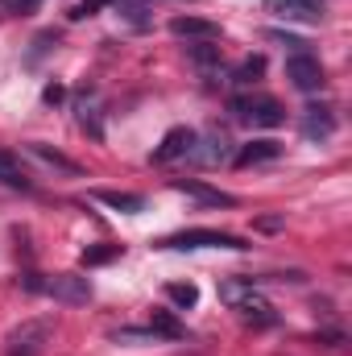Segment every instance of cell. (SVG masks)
Masks as SVG:
<instances>
[{"label": "cell", "mask_w": 352, "mask_h": 356, "mask_svg": "<svg viewBox=\"0 0 352 356\" xmlns=\"http://www.w3.org/2000/svg\"><path fill=\"white\" fill-rule=\"evenodd\" d=\"M50 336H54V319L42 315V319H25L21 327H13L4 344H8V356H38L50 344Z\"/></svg>", "instance_id": "cell-1"}, {"label": "cell", "mask_w": 352, "mask_h": 356, "mask_svg": "<svg viewBox=\"0 0 352 356\" xmlns=\"http://www.w3.org/2000/svg\"><path fill=\"white\" fill-rule=\"evenodd\" d=\"M232 112H237L241 120H249L253 129H278V124L286 120L282 104L269 99V95H245V99H232Z\"/></svg>", "instance_id": "cell-2"}, {"label": "cell", "mask_w": 352, "mask_h": 356, "mask_svg": "<svg viewBox=\"0 0 352 356\" xmlns=\"http://www.w3.org/2000/svg\"><path fill=\"white\" fill-rule=\"evenodd\" d=\"M170 249H207V245H216V249H249L241 236H228V232H211V228H191V232H178L166 241Z\"/></svg>", "instance_id": "cell-3"}, {"label": "cell", "mask_w": 352, "mask_h": 356, "mask_svg": "<svg viewBox=\"0 0 352 356\" xmlns=\"http://www.w3.org/2000/svg\"><path fill=\"white\" fill-rule=\"evenodd\" d=\"M42 290H46L50 298L67 302V307H83V302L91 298L88 277H79V273H54L50 282H42Z\"/></svg>", "instance_id": "cell-4"}, {"label": "cell", "mask_w": 352, "mask_h": 356, "mask_svg": "<svg viewBox=\"0 0 352 356\" xmlns=\"http://www.w3.org/2000/svg\"><path fill=\"white\" fill-rule=\"evenodd\" d=\"M286 79L298 91H319L323 88V67H319V58H311L303 50V54H290L286 58Z\"/></svg>", "instance_id": "cell-5"}, {"label": "cell", "mask_w": 352, "mask_h": 356, "mask_svg": "<svg viewBox=\"0 0 352 356\" xmlns=\"http://www.w3.org/2000/svg\"><path fill=\"white\" fill-rule=\"evenodd\" d=\"M232 311H237V315H241L245 323H253V327H269V323H278L273 307L265 302V298L257 294V290H249V294H245V298H241V302H237Z\"/></svg>", "instance_id": "cell-6"}, {"label": "cell", "mask_w": 352, "mask_h": 356, "mask_svg": "<svg viewBox=\"0 0 352 356\" xmlns=\"http://www.w3.org/2000/svg\"><path fill=\"white\" fill-rule=\"evenodd\" d=\"M195 149V133L191 129H170L166 137H162V145L154 149V162H175L182 154H191Z\"/></svg>", "instance_id": "cell-7"}, {"label": "cell", "mask_w": 352, "mask_h": 356, "mask_svg": "<svg viewBox=\"0 0 352 356\" xmlns=\"http://www.w3.org/2000/svg\"><path fill=\"white\" fill-rule=\"evenodd\" d=\"M269 13L286 21H323V4H311V0H269Z\"/></svg>", "instance_id": "cell-8"}, {"label": "cell", "mask_w": 352, "mask_h": 356, "mask_svg": "<svg viewBox=\"0 0 352 356\" xmlns=\"http://www.w3.org/2000/svg\"><path fill=\"white\" fill-rule=\"evenodd\" d=\"M170 33L175 38H203V42H211V38H220V25L216 21H203V17H175L170 21Z\"/></svg>", "instance_id": "cell-9"}, {"label": "cell", "mask_w": 352, "mask_h": 356, "mask_svg": "<svg viewBox=\"0 0 352 356\" xmlns=\"http://www.w3.org/2000/svg\"><path fill=\"white\" fill-rule=\"evenodd\" d=\"M303 133H307L311 141H328V137L336 133V116H332V108H307Z\"/></svg>", "instance_id": "cell-10"}, {"label": "cell", "mask_w": 352, "mask_h": 356, "mask_svg": "<svg viewBox=\"0 0 352 356\" xmlns=\"http://www.w3.org/2000/svg\"><path fill=\"white\" fill-rule=\"evenodd\" d=\"M282 154V145L278 141H249L241 154H237V166H253V162H273Z\"/></svg>", "instance_id": "cell-11"}, {"label": "cell", "mask_w": 352, "mask_h": 356, "mask_svg": "<svg viewBox=\"0 0 352 356\" xmlns=\"http://www.w3.org/2000/svg\"><path fill=\"white\" fill-rule=\"evenodd\" d=\"M95 199L108 203V207H116V211H125V216H133V211L145 207V199L141 195H129V191H95Z\"/></svg>", "instance_id": "cell-12"}, {"label": "cell", "mask_w": 352, "mask_h": 356, "mask_svg": "<svg viewBox=\"0 0 352 356\" xmlns=\"http://www.w3.org/2000/svg\"><path fill=\"white\" fill-rule=\"evenodd\" d=\"M175 186L182 191V195H195V199H203V203H216V207H232V203H237L232 195H224V191H211V186H203V182H191V178H186V182H175Z\"/></svg>", "instance_id": "cell-13"}, {"label": "cell", "mask_w": 352, "mask_h": 356, "mask_svg": "<svg viewBox=\"0 0 352 356\" xmlns=\"http://www.w3.org/2000/svg\"><path fill=\"white\" fill-rule=\"evenodd\" d=\"M191 154L216 166V162H224V158H228V137H224V133H207V137H203V149H191Z\"/></svg>", "instance_id": "cell-14"}, {"label": "cell", "mask_w": 352, "mask_h": 356, "mask_svg": "<svg viewBox=\"0 0 352 356\" xmlns=\"http://www.w3.org/2000/svg\"><path fill=\"white\" fill-rule=\"evenodd\" d=\"M150 332H154V336H166V340H182V336H186V327L178 323L170 311H154V319H150Z\"/></svg>", "instance_id": "cell-15"}, {"label": "cell", "mask_w": 352, "mask_h": 356, "mask_svg": "<svg viewBox=\"0 0 352 356\" xmlns=\"http://www.w3.org/2000/svg\"><path fill=\"white\" fill-rule=\"evenodd\" d=\"M0 182L29 191V175H25V170H21V162H17L13 154H4V149H0Z\"/></svg>", "instance_id": "cell-16"}, {"label": "cell", "mask_w": 352, "mask_h": 356, "mask_svg": "<svg viewBox=\"0 0 352 356\" xmlns=\"http://www.w3.org/2000/svg\"><path fill=\"white\" fill-rule=\"evenodd\" d=\"M166 298H170L175 307L186 311V307H195V302H199V290H195L191 282H170V286H166Z\"/></svg>", "instance_id": "cell-17"}, {"label": "cell", "mask_w": 352, "mask_h": 356, "mask_svg": "<svg viewBox=\"0 0 352 356\" xmlns=\"http://www.w3.org/2000/svg\"><path fill=\"white\" fill-rule=\"evenodd\" d=\"M33 154H38V158H42V162H50V166H54V170H67V175H83V170H79V166H75V162H71V158H63V154H54V149H50V145H33Z\"/></svg>", "instance_id": "cell-18"}, {"label": "cell", "mask_w": 352, "mask_h": 356, "mask_svg": "<svg viewBox=\"0 0 352 356\" xmlns=\"http://www.w3.org/2000/svg\"><path fill=\"white\" fill-rule=\"evenodd\" d=\"M262 71H265V58H262V54H249V58L237 67V75H232V79H237V83H253Z\"/></svg>", "instance_id": "cell-19"}, {"label": "cell", "mask_w": 352, "mask_h": 356, "mask_svg": "<svg viewBox=\"0 0 352 356\" xmlns=\"http://www.w3.org/2000/svg\"><path fill=\"white\" fill-rule=\"evenodd\" d=\"M116 253H120L116 245H108V249H88V253H83V266H104V261H112Z\"/></svg>", "instance_id": "cell-20"}, {"label": "cell", "mask_w": 352, "mask_h": 356, "mask_svg": "<svg viewBox=\"0 0 352 356\" xmlns=\"http://www.w3.org/2000/svg\"><path fill=\"white\" fill-rule=\"evenodd\" d=\"M104 4H108V0H79V4L71 8V17H75V21H83V17H91V13H99Z\"/></svg>", "instance_id": "cell-21"}, {"label": "cell", "mask_w": 352, "mask_h": 356, "mask_svg": "<svg viewBox=\"0 0 352 356\" xmlns=\"http://www.w3.org/2000/svg\"><path fill=\"white\" fill-rule=\"evenodd\" d=\"M269 42H282V46H290L294 54H303V46H307L303 38H290V33H282V29H269Z\"/></svg>", "instance_id": "cell-22"}, {"label": "cell", "mask_w": 352, "mask_h": 356, "mask_svg": "<svg viewBox=\"0 0 352 356\" xmlns=\"http://www.w3.org/2000/svg\"><path fill=\"white\" fill-rule=\"evenodd\" d=\"M191 54H195V63H203V67L220 63V50H216V46H191Z\"/></svg>", "instance_id": "cell-23"}, {"label": "cell", "mask_w": 352, "mask_h": 356, "mask_svg": "<svg viewBox=\"0 0 352 356\" xmlns=\"http://www.w3.org/2000/svg\"><path fill=\"white\" fill-rule=\"evenodd\" d=\"M33 0H0V13H25Z\"/></svg>", "instance_id": "cell-24"}, {"label": "cell", "mask_w": 352, "mask_h": 356, "mask_svg": "<svg viewBox=\"0 0 352 356\" xmlns=\"http://www.w3.org/2000/svg\"><path fill=\"white\" fill-rule=\"evenodd\" d=\"M257 228H265V232H278V228H282V220H278V216H265V220H257Z\"/></svg>", "instance_id": "cell-25"}, {"label": "cell", "mask_w": 352, "mask_h": 356, "mask_svg": "<svg viewBox=\"0 0 352 356\" xmlns=\"http://www.w3.org/2000/svg\"><path fill=\"white\" fill-rule=\"evenodd\" d=\"M58 99H63V88H58V83H50V88H46V104H58Z\"/></svg>", "instance_id": "cell-26"}, {"label": "cell", "mask_w": 352, "mask_h": 356, "mask_svg": "<svg viewBox=\"0 0 352 356\" xmlns=\"http://www.w3.org/2000/svg\"><path fill=\"white\" fill-rule=\"evenodd\" d=\"M311 4H323V0H311Z\"/></svg>", "instance_id": "cell-27"}]
</instances>
